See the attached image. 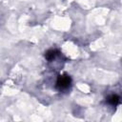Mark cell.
Wrapping results in <instances>:
<instances>
[{"instance_id": "6da1fadb", "label": "cell", "mask_w": 122, "mask_h": 122, "mask_svg": "<svg viewBox=\"0 0 122 122\" xmlns=\"http://www.w3.org/2000/svg\"><path fill=\"white\" fill-rule=\"evenodd\" d=\"M70 84H71V78L68 75H62V76H60L57 79V82H56V86L60 90H65V89L69 88Z\"/></svg>"}, {"instance_id": "7a4b0ae2", "label": "cell", "mask_w": 122, "mask_h": 122, "mask_svg": "<svg viewBox=\"0 0 122 122\" xmlns=\"http://www.w3.org/2000/svg\"><path fill=\"white\" fill-rule=\"evenodd\" d=\"M57 55V51H55V50H50V51H48L47 52H46V54H45V57L48 59V60H52L55 56Z\"/></svg>"}, {"instance_id": "3957f363", "label": "cell", "mask_w": 122, "mask_h": 122, "mask_svg": "<svg viewBox=\"0 0 122 122\" xmlns=\"http://www.w3.org/2000/svg\"><path fill=\"white\" fill-rule=\"evenodd\" d=\"M119 96L116 95V94H112L111 95L109 98H108V102L111 104V105H116L118 102H119Z\"/></svg>"}]
</instances>
